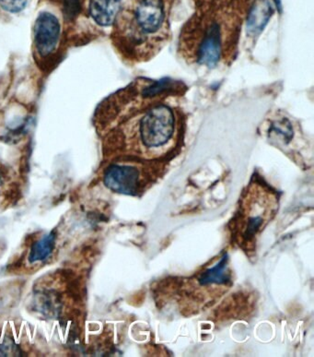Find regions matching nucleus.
<instances>
[{"instance_id": "nucleus-5", "label": "nucleus", "mask_w": 314, "mask_h": 357, "mask_svg": "<svg viewBox=\"0 0 314 357\" xmlns=\"http://www.w3.org/2000/svg\"><path fill=\"white\" fill-rule=\"evenodd\" d=\"M123 162H116L110 165L104 171V182L107 188L113 192L124 194V195H136L141 187L143 171L148 165L135 164V159L133 157H128Z\"/></svg>"}, {"instance_id": "nucleus-10", "label": "nucleus", "mask_w": 314, "mask_h": 357, "mask_svg": "<svg viewBox=\"0 0 314 357\" xmlns=\"http://www.w3.org/2000/svg\"><path fill=\"white\" fill-rule=\"evenodd\" d=\"M228 255L224 254L216 266L207 268L199 276V284L201 285L228 284L230 281V274L228 271Z\"/></svg>"}, {"instance_id": "nucleus-16", "label": "nucleus", "mask_w": 314, "mask_h": 357, "mask_svg": "<svg viewBox=\"0 0 314 357\" xmlns=\"http://www.w3.org/2000/svg\"><path fill=\"white\" fill-rule=\"evenodd\" d=\"M4 180H5L4 173H3V171L1 169H0V185H1L3 184V183H4Z\"/></svg>"}, {"instance_id": "nucleus-15", "label": "nucleus", "mask_w": 314, "mask_h": 357, "mask_svg": "<svg viewBox=\"0 0 314 357\" xmlns=\"http://www.w3.org/2000/svg\"><path fill=\"white\" fill-rule=\"evenodd\" d=\"M195 1H196V6H198V7H199V6L205 4V3L211 1V0H195Z\"/></svg>"}, {"instance_id": "nucleus-3", "label": "nucleus", "mask_w": 314, "mask_h": 357, "mask_svg": "<svg viewBox=\"0 0 314 357\" xmlns=\"http://www.w3.org/2000/svg\"><path fill=\"white\" fill-rule=\"evenodd\" d=\"M171 0H136L118 16L113 40L123 58L144 63L155 58L171 39Z\"/></svg>"}, {"instance_id": "nucleus-9", "label": "nucleus", "mask_w": 314, "mask_h": 357, "mask_svg": "<svg viewBox=\"0 0 314 357\" xmlns=\"http://www.w3.org/2000/svg\"><path fill=\"white\" fill-rule=\"evenodd\" d=\"M272 8L267 0H257L247 14V28L252 33H259L269 20Z\"/></svg>"}, {"instance_id": "nucleus-2", "label": "nucleus", "mask_w": 314, "mask_h": 357, "mask_svg": "<svg viewBox=\"0 0 314 357\" xmlns=\"http://www.w3.org/2000/svg\"><path fill=\"white\" fill-rule=\"evenodd\" d=\"M187 131L181 108L164 102L120 123L107 133L109 153L145 160L166 158L180 149Z\"/></svg>"}, {"instance_id": "nucleus-12", "label": "nucleus", "mask_w": 314, "mask_h": 357, "mask_svg": "<svg viewBox=\"0 0 314 357\" xmlns=\"http://www.w3.org/2000/svg\"><path fill=\"white\" fill-rule=\"evenodd\" d=\"M24 353L13 338L6 336L0 344V356H22Z\"/></svg>"}, {"instance_id": "nucleus-8", "label": "nucleus", "mask_w": 314, "mask_h": 357, "mask_svg": "<svg viewBox=\"0 0 314 357\" xmlns=\"http://www.w3.org/2000/svg\"><path fill=\"white\" fill-rule=\"evenodd\" d=\"M33 310L47 319H57L62 310L61 296L55 290H41L34 294Z\"/></svg>"}, {"instance_id": "nucleus-7", "label": "nucleus", "mask_w": 314, "mask_h": 357, "mask_svg": "<svg viewBox=\"0 0 314 357\" xmlns=\"http://www.w3.org/2000/svg\"><path fill=\"white\" fill-rule=\"evenodd\" d=\"M122 6V0H91L88 13L99 26L110 27L121 13Z\"/></svg>"}, {"instance_id": "nucleus-6", "label": "nucleus", "mask_w": 314, "mask_h": 357, "mask_svg": "<svg viewBox=\"0 0 314 357\" xmlns=\"http://www.w3.org/2000/svg\"><path fill=\"white\" fill-rule=\"evenodd\" d=\"M60 38V24L55 15L42 13L37 17L33 27V41L37 52L42 58L55 52Z\"/></svg>"}, {"instance_id": "nucleus-4", "label": "nucleus", "mask_w": 314, "mask_h": 357, "mask_svg": "<svg viewBox=\"0 0 314 357\" xmlns=\"http://www.w3.org/2000/svg\"><path fill=\"white\" fill-rule=\"evenodd\" d=\"M187 89L185 82L178 79L139 77L102 102L97 114L99 127L102 132L107 133L134 116L171 99L184 96Z\"/></svg>"}, {"instance_id": "nucleus-11", "label": "nucleus", "mask_w": 314, "mask_h": 357, "mask_svg": "<svg viewBox=\"0 0 314 357\" xmlns=\"http://www.w3.org/2000/svg\"><path fill=\"white\" fill-rule=\"evenodd\" d=\"M56 233L51 231L48 235L45 236L39 241L34 242L31 247L30 255L28 257L30 264L44 261L49 258L56 247Z\"/></svg>"}, {"instance_id": "nucleus-13", "label": "nucleus", "mask_w": 314, "mask_h": 357, "mask_svg": "<svg viewBox=\"0 0 314 357\" xmlns=\"http://www.w3.org/2000/svg\"><path fill=\"white\" fill-rule=\"evenodd\" d=\"M28 0H0V7L10 13H18L26 7Z\"/></svg>"}, {"instance_id": "nucleus-14", "label": "nucleus", "mask_w": 314, "mask_h": 357, "mask_svg": "<svg viewBox=\"0 0 314 357\" xmlns=\"http://www.w3.org/2000/svg\"><path fill=\"white\" fill-rule=\"evenodd\" d=\"M65 19L73 20L81 11V0H63Z\"/></svg>"}, {"instance_id": "nucleus-1", "label": "nucleus", "mask_w": 314, "mask_h": 357, "mask_svg": "<svg viewBox=\"0 0 314 357\" xmlns=\"http://www.w3.org/2000/svg\"><path fill=\"white\" fill-rule=\"evenodd\" d=\"M249 8L250 0H211L199 6L180 33L178 55L198 67L233 64Z\"/></svg>"}]
</instances>
